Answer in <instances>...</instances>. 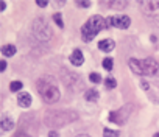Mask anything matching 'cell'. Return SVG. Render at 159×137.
Instances as JSON below:
<instances>
[{
    "instance_id": "18",
    "label": "cell",
    "mask_w": 159,
    "mask_h": 137,
    "mask_svg": "<svg viewBox=\"0 0 159 137\" xmlns=\"http://www.w3.org/2000/svg\"><path fill=\"white\" fill-rule=\"evenodd\" d=\"M22 87H24V83H22V81H13V83L10 84V91H11V92H19Z\"/></svg>"
},
{
    "instance_id": "25",
    "label": "cell",
    "mask_w": 159,
    "mask_h": 137,
    "mask_svg": "<svg viewBox=\"0 0 159 137\" xmlns=\"http://www.w3.org/2000/svg\"><path fill=\"white\" fill-rule=\"evenodd\" d=\"M5 68H7V61H0V70L5 72Z\"/></svg>"
},
{
    "instance_id": "2",
    "label": "cell",
    "mask_w": 159,
    "mask_h": 137,
    "mask_svg": "<svg viewBox=\"0 0 159 137\" xmlns=\"http://www.w3.org/2000/svg\"><path fill=\"white\" fill-rule=\"evenodd\" d=\"M103 28H106V19L102 16H92L88 19V22L81 27V36L84 42H91Z\"/></svg>"
},
{
    "instance_id": "4",
    "label": "cell",
    "mask_w": 159,
    "mask_h": 137,
    "mask_svg": "<svg viewBox=\"0 0 159 137\" xmlns=\"http://www.w3.org/2000/svg\"><path fill=\"white\" fill-rule=\"evenodd\" d=\"M75 118H76L75 112H67V115H66V112H48L45 122L50 126H58L59 128V126H62V125H66V123H69Z\"/></svg>"
},
{
    "instance_id": "8",
    "label": "cell",
    "mask_w": 159,
    "mask_h": 137,
    "mask_svg": "<svg viewBox=\"0 0 159 137\" xmlns=\"http://www.w3.org/2000/svg\"><path fill=\"white\" fill-rule=\"evenodd\" d=\"M128 65L129 68L137 73V75H143V64H142V59H137V58H129L128 59Z\"/></svg>"
},
{
    "instance_id": "21",
    "label": "cell",
    "mask_w": 159,
    "mask_h": 137,
    "mask_svg": "<svg viewBox=\"0 0 159 137\" xmlns=\"http://www.w3.org/2000/svg\"><path fill=\"white\" fill-rule=\"evenodd\" d=\"M53 20H55V24H58V27H59V28H64L62 16H61L59 13H55V14H53Z\"/></svg>"
},
{
    "instance_id": "26",
    "label": "cell",
    "mask_w": 159,
    "mask_h": 137,
    "mask_svg": "<svg viewBox=\"0 0 159 137\" xmlns=\"http://www.w3.org/2000/svg\"><path fill=\"white\" fill-rule=\"evenodd\" d=\"M48 137H59V134H58V131H50Z\"/></svg>"
},
{
    "instance_id": "29",
    "label": "cell",
    "mask_w": 159,
    "mask_h": 137,
    "mask_svg": "<svg viewBox=\"0 0 159 137\" xmlns=\"http://www.w3.org/2000/svg\"><path fill=\"white\" fill-rule=\"evenodd\" d=\"M5 8H7V3H5V2H2V3H0V10H2V11H3Z\"/></svg>"
},
{
    "instance_id": "14",
    "label": "cell",
    "mask_w": 159,
    "mask_h": 137,
    "mask_svg": "<svg viewBox=\"0 0 159 137\" xmlns=\"http://www.w3.org/2000/svg\"><path fill=\"white\" fill-rule=\"evenodd\" d=\"M2 53H3V56H13V55L16 53V47H14L13 44L3 45V47H2Z\"/></svg>"
},
{
    "instance_id": "17",
    "label": "cell",
    "mask_w": 159,
    "mask_h": 137,
    "mask_svg": "<svg viewBox=\"0 0 159 137\" xmlns=\"http://www.w3.org/2000/svg\"><path fill=\"white\" fill-rule=\"evenodd\" d=\"M103 67H105V70L111 72L112 67H114V59H112V58H105V59H103Z\"/></svg>"
},
{
    "instance_id": "15",
    "label": "cell",
    "mask_w": 159,
    "mask_h": 137,
    "mask_svg": "<svg viewBox=\"0 0 159 137\" xmlns=\"http://www.w3.org/2000/svg\"><path fill=\"white\" fill-rule=\"evenodd\" d=\"M13 128H14V122H13L10 117H8V118L5 117V118L2 120V131H11Z\"/></svg>"
},
{
    "instance_id": "7",
    "label": "cell",
    "mask_w": 159,
    "mask_h": 137,
    "mask_svg": "<svg viewBox=\"0 0 159 137\" xmlns=\"http://www.w3.org/2000/svg\"><path fill=\"white\" fill-rule=\"evenodd\" d=\"M142 64H143V75H147V77H154L159 70V64L153 58L142 59Z\"/></svg>"
},
{
    "instance_id": "31",
    "label": "cell",
    "mask_w": 159,
    "mask_h": 137,
    "mask_svg": "<svg viewBox=\"0 0 159 137\" xmlns=\"http://www.w3.org/2000/svg\"><path fill=\"white\" fill-rule=\"evenodd\" d=\"M153 137H159V132H156V134H154V135H153Z\"/></svg>"
},
{
    "instance_id": "6",
    "label": "cell",
    "mask_w": 159,
    "mask_h": 137,
    "mask_svg": "<svg viewBox=\"0 0 159 137\" xmlns=\"http://www.w3.org/2000/svg\"><path fill=\"white\" fill-rule=\"evenodd\" d=\"M140 8L147 17H159V2H142Z\"/></svg>"
},
{
    "instance_id": "28",
    "label": "cell",
    "mask_w": 159,
    "mask_h": 137,
    "mask_svg": "<svg viewBox=\"0 0 159 137\" xmlns=\"http://www.w3.org/2000/svg\"><path fill=\"white\" fill-rule=\"evenodd\" d=\"M140 86H142L143 89H148V83H147V81H143V80L140 81Z\"/></svg>"
},
{
    "instance_id": "11",
    "label": "cell",
    "mask_w": 159,
    "mask_h": 137,
    "mask_svg": "<svg viewBox=\"0 0 159 137\" xmlns=\"http://www.w3.org/2000/svg\"><path fill=\"white\" fill-rule=\"evenodd\" d=\"M17 103L20 108H30L31 106V95L28 92H20L17 95Z\"/></svg>"
},
{
    "instance_id": "9",
    "label": "cell",
    "mask_w": 159,
    "mask_h": 137,
    "mask_svg": "<svg viewBox=\"0 0 159 137\" xmlns=\"http://www.w3.org/2000/svg\"><path fill=\"white\" fill-rule=\"evenodd\" d=\"M131 25V19L125 14L119 16V17H114V22H112V27H117L120 30H126L128 27Z\"/></svg>"
},
{
    "instance_id": "22",
    "label": "cell",
    "mask_w": 159,
    "mask_h": 137,
    "mask_svg": "<svg viewBox=\"0 0 159 137\" xmlns=\"http://www.w3.org/2000/svg\"><path fill=\"white\" fill-rule=\"evenodd\" d=\"M128 3L126 2H122V3H119V2H111V3H108V7L109 8H114V10H120V8H125Z\"/></svg>"
},
{
    "instance_id": "24",
    "label": "cell",
    "mask_w": 159,
    "mask_h": 137,
    "mask_svg": "<svg viewBox=\"0 0 159 137\" xmlns=\"http://www.w3.org/2000/svg\"><path fill=\"white\" fill-rule=\"evenodd\" d=\"M76 5L78 7H83V8H89L91 7V2H88V0H86V2H76Z\"/></svg>"
},
{
    "instance_id": "13",
    "label": "cell",
    "mask_w": 159,
    "mask_h": 137,
    "mask_svg": "<svg viewBox=\"0 0 159 137\" xmlns=\"http://www.w3.org/2000/svg\"><path fill=\"white\" fill-rule=\"evenodd\" d=\"M84 98H86V101H89V103H95V101L100 98V94H98L97 89H88V91L84 92Z\"/></svg>"
},
{
    "instance_id": "23",
    "label": "cell",
    "mask_w": 159,
    "mask_h": 137,
    "mask_svg": "<svg viewBox=\"0 0 159 137\" xmlns=\"http://www.w3.org/2000/svg\"><path fill=\"white\" fill-rule=\"evenodd\" d=\"M36 5H38L39 8H45V7L48 5V2H47V0H36Z\"/></svg>"
},
{
    "instance_id": "5",
    "label": "cell",
    "mask_w": 159,
    "mask_h": 137,
    "mask_svg": "<svg viewBox=\"0 0 159 137\" xmlns=\"http://www.w3.org/2000/svg\"><path fill=\"white\" fill-rule=\"evenodd\" d=\"M131 111H133V106H131V104H126V106H123V108H120V109H117V111H112V112L109 114L108 120L112 122V123H116V125H120V126H122V125L129 118Z\"/></svg>"
},
{
    "instance_id": "1",
    "label": "cell",
    "mask_w": 159,
    "mask_h": 137,
    "mask_svg": "<svg viewBox=\"0 0 159 137\" xmlns=\"http://www.w3.org/2000/svg\"><path fill=\"white\" fill-rule=\"evenodd\" d=\"M36 87H38V92H39L41 98L45 103H48V104L56 103L59 100V97H61L59 89H58V86L55 84V81L52 78H41L38 81Z\"/></svg>"
},
{
    "instance_id": "27",
    "label": "cell",
    "mask_w": 159,
    "mask_h": 137,
    "mask_svg": "<svg viewBox=\"0 0 159 137\" xmlns=\"http://www.w3.org/2000/svg\"><path fill=\"white\" fill-rule=\"evenodd\" d=\"M13 137H30L28 134H25V132H17V134H14Z\"/></svg>"
},
{
    "instance_id": "12",
    "label": "cell",
    "mask_w": 159,
    "mask_h": 137,
    "mask_svg": "<svg viewBox=\"0 0 159 137\" xmlns=\"http://www.w3.org/2000/svg\"><path fill=\"white\" fill-rule=\"evenodd\" d=\"M114 47H116V42H114L112 39H102V41L98 42V48H100L102 51H112Z\"/></svg>"
},
{
    "instance_id": "10",
    "label": "cell",
    "mask_w": 159,
    "mask_h": 137,
    "mask_svg": "<svg viewBox=\"0 0 159 137\" xmlns=\"http://www.w3.org/2000/svg\"><path fill=\"white\" fill-rule=\"evenodd\" d=\"M70 62H72L73 65H81V64L84 62L83 51H81V50H78V48H75V50L72 51V55H70Z\"/></svg>"
},
{
    "instance_id": "19",
    "label": "cell",
    "mask_w": 159,
    "mask_h": 137,
    "mask_svg": "<svg viewBox=\"0 0 159 137\" xmlns=\"http://www.w3.org/2000/svg\"><path fill=\"white\" fill-rule=\"evenodd\" d=\"M119 135H120L119 131H114V129H109V128L103 129V137H119Z\"/></svg>"
},
{
    "instance_id": "20",
    "label": "cell",
    "mask_w": 159,
    "mask_h": 137,
    "mask_svg": "<svg viewBox=\"0 0 159 137\" xmlns=\"http://www.w3.org/2000/svg\"><path fill=\"white\" fill-rule=\"evenodd\" d=\"M89 80H91V83L98 84V83H102V75H100V73H97V72H92V73L89 75Z\"/></svg>"
},
{
    "instance_id": "30",
    "label": "cell",
    "mask_w": 159,
    "mask_h": 137,
    "mask_svg": "<svg viewBox=\"0 0 159 137\" xmlns=\"http://www.w3.org/2000/svg\"><path fill=\"white\" fill-rule=\"evenodd\" d=\"M76 137H91V135H89V134H78Z\"/></svg>"
},
{
    "instance_id": "3",
    "label": "cell",
    "mask_w": 159,
    "mask_h": 137,
    "mask_svg": "<svg viewBox=\"0 0 159 137\" xmlns=\"http://www.w3.org/2000/svg\"><path fill=\"white\" fill-rule=\"evenodd\" d=\"M33 34H34V38H36L38 41L47 42V41L52 38V30H50L47 20H44V19H41V17L36 19V20L33 22Z\"/></svg>"
},
{
    "instance_id": "16",
    "label": "cell",
    "mask_w": 159,
    "mask_h": 137,
    "mask_svg": "<svg viewBox=\"0 0 159 137\" xmlns=\"http://www.w3.org/2000/svg\"><path fill=\"white\" fill-rule=\"evenodd\" d=\"M103 83H105L106 89H116V86H117V81H116L114 77H106Z\"/></svg>"
}]
</instances>
